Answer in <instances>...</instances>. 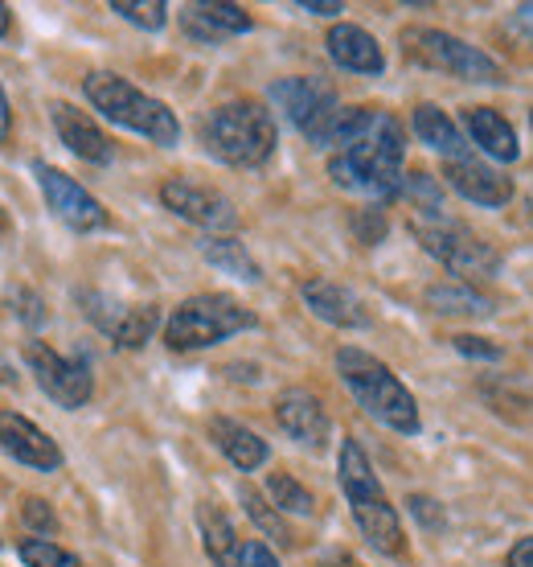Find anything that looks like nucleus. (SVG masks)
I'll use <instances>...</instances> for the list:
<instances>
[{"label":"nucleus","mask_w":533,"mask_h":567,"mask_svg":"<svg viewBox=\"0 0 533 567\" xmlns=\"http://www.w3.org/2000/svg\"><path fill=\"white\" fill-rule=\"evenodd\" d=\"M403 128L398 120L386 112H378V120L369 124L362 141H353L349 148H341L333 161H328V177L341 185V189H357V194H369V198H394L403 194Z\"/></svg>","instance_id":"1"},{"label":"nucleus","mask_w":533,"mask_h":567,"mask_svg":"<svg viewBox=\"0 0 533 567\" xmlns=\"http://www.w3.org/2000/svg\"><path fill=\"white\" fill-rule=\"evenodd\" d=\"M337 370L341 379H345V386L353 391V399L378 424L394 427L403 436L419 432V403H415V395H410L407 386L398 383V374L386 362H378V358L357 350V346H345V350H337Z\"/></svg>","instance_id":"2"},{"label":"nucleus","mask_w":533,"mask_h":567,"mask_svg":"<svg viewBox=\"0 0 533 567\" xmlns=\"http://www.w3.org/2000/svg\"><path fill=\"white\" fill-rule=\"evenodd\" d=\"M201 141L218 161L234 165V169H259L266 156L275 153V120L266 107L251 100L222 103L206 115L201 124Z\"/></svg>","instance_id":"3"},{"label":"nucleus","mask_w":533,"mask_h":567,"mask_svg":"<svg viewBox=\"0 0 533 567\" xmlns=\"http://www.w3.org/2000/svg\"><path fill=\"white\" fill-rule=\"evenodd\" d=\"M83 91H86V100L95 103V112H103L112 124H119V128L140 132V136H148V141L160 144V148H173V144L181 141L177 115L160 100L144 95L136 83L119 79V74H112V71L86 74Z\"/></svg>","instance_id":"4"},{"label":"nucleus","mask_w":533,"mask_h":567,"mask_svg":"<svg viewBox=\"0 0 533 567\" xmlns=\"http://www.w3.org/2000/svg\"><path fill=\"white\" fill-rule=\"evenodd\" d=\"M341 489H345V497H349L353 506V518H357V526H362V535L378 551L386 555H403L407 551V539H403V523H398V514H394V506L386 502V494H382L378 477H374V468H369V461H365L362 444L357 440H345L341 444Z\"/></svg>","instance_id":"5"},{"label":"nucleus","mask_w":533,"mask_h":567,"mask_svg":"<svg viewBox=\"0 0 533 567\" xmlns=\"http://www.w3.org/2000/svg\"><path fill=\"white\" fill-rule=\"evenodd\" d=\"M254 326H259V317L234 297L201 292V297H189L181 309L173 312L169 326H165V341L173 350H206V346H218V341Z\"/></svg>","instance_id":"6"},{"label":"nucleus","mask_w":533,"mask_h":567,"mask_svg":"<svg viewBox=\"0 0 533 567\" xmlns=\"http://www.w3.org/2000/svg\"><path fill=\"white\" fill-rule=\"evenodd\" d=\"M415 239L422 243L427 256H436L463 284L492 280L501 271V251L492 243L480 239V235H472L463 223H451V218H419L415 223Z\"/></svg>","instance_id":"7"},{"label":"nucleus","mask_w":533,"mask_h":567,"mask_svg":"<svg viewBox=\"0 0 533 567\" xmlns=\"http://www.w3.org/2000/svg\"><path fill=\"white\" fill-rule=\"evenodd\" d=\"M403 45H407V58L431 66V71L456 74L463 83H489V86L505 83L501 62H492L484 50L460 42V38H451L443 29H407V33H403Z\"/></svg>","instance_id":"8"},{"label":"nucleus","mask_w":533,"mask_h":567,"mask_svg":"<svg viewBox=\"0 0 533 567\" xmlns=\"http://www.w3.org/2000/svg\"><path fill=\"white\" fill-rule=\"evenodd\" d=\"M25 362H29V370L38 374L42 391L54 399L58 408H66V412L86 408V399L95 391V379H91V367H86L83 358H62L58 350H50L45 341H29Z\"/></svg>","instance_id":"9"},{"label":"nucleus","mask_w":533,"mask_h":567,"mask_svg":"<svg viewBox=\"0 0 533 567\" xmlns=\"http://www.w3.org/2000/svg\"><path fill=\"white\" fill-rule=\"evenodd\" d=\"M79 305L124 350H140L144 341L156 333V326H160L156 305H119V300L103 297V292H79Z\"/></svg>","instance_id":"10"},{"label":"nucleus","mask_w":533,"mask_h":567,"mask_svg":"<svg viewBox=\"0 0 533 567\" xmlns=\"http://www.w3.org/2000/svg\"><path fill=\"white\" fill-rule=\"evenodd\" d=\"M33 177H38V185H42L50 210H54L71 230L107 227V210H103V206H98V198H91V194H86L74 177H66V173L54 169V165H45V161H38V165H33Z\"/></svg>","instance_id":"11"},{"label":"nucleus","mask_w":533,"mask_h":567,"mask_svg":"<svg viewBox=\"0 0 533 567\" xmlns=\"http://www.w3.org/2000/svg\"><path fill=\"white\" fill-rule=\"evenodd\" d=\"M160 202L173 214H181L185 223H197L206 230H234L239 227V214L230 206V198H222L210 185H197L189 177H169L160 185Z\"/></svg>","instance_id":"12"},{"label":"nucleus","mask_w":533,"mask_h":567,"mask_svg":"<svg viewBox=\"0 0 533 567\" xmlns=\"http://www.w3.org/2000/svg\"><path fill=\"white\" fill-rule=\"evenodd\" d=\"M271 100L280 103L288 120H292L295 128L304 132V136H316V132L333 120L337 112V91L324 83V79H283V83L271 86Z\"/></svg>","instance_id":"13"},{"label":"nucleus","mask_w":533,"mask_h":567,"mask_svg":"<svg viewBox=\"0 0 533 567\" xmlns=\"http://www.w3.org/2000/svg\"><path fill=\"white\" fill-rule=\"evenodd\" d=\"M0 449L13 461L42 468V473H54L62 465V449L54 444V436H45L42 427L25 420L21 412H0Z\"/></svg>","instance_id":"14"},{"label":"nucleus","mask_w":533,"mask_h":567,"mask_svg":"<svg viewBox=\"0 0 533 567\" xmlns=\"http://www.w3.org/2000/svg\"><path fill=\"white\" fill-rule=\"evenodd\" d=\"M275 420L295 444H304V449H324L328 444V412L321 408V399L309 395V391H283L275 399Z\"/></svg>","instance_id":"15"},{"label":"nucleus","mask_w":533,"mask_h":567,"mask_svg":"<svg viewBox=\"0 0 533 567\" xmlns=\"http://www.w3.org/2000/svg\"><path fill=\"white\" fill-rule=\"evenodd\" d=\"M300 297L309 305L321 321L337 329H365L369 326V312L357 297H353L349 288H341L337 280H324V276H309V280L300 284Z\"/></svg>","instance_id":"16"},{"label":"nucleus","mask_w":533,"mask_h":567,"mask_svg":"<svg viewBox=\"0 0 533 567\" xmlns=\"http://www.w3.org/2000/svg\"><path fill=\"white\" fill-rule=\"evenodd\" d=\"M50 112H54L58 141L66 144L74 156H83V161H91V165H112L115 144L107 141V132L98 128L91 115L79 112V107H71V103H54Z\"/></svg>","instance_id":"17"},{"label":"nucleus","mask_w":533,"mask_h":567,"mask_svg":"<svg viewBox=\"0 0 533 567\" xmlns=\"http://www.w3.org/2000/svg\"><path fill=\"white\" fill-rule=\"evenodd\" d=\"M443 177L451 182V189H460L468 202H480V206H505L513 202V182L505 173L480 165L477 156H460V161H448Z\"/></svg>","instance_id":"18"},{"label":"nucleus","mask_w":533,"mask_h":567,"mask_svg":"<svg viewBox=\"0 0 533 567\" xmlns=\"http://www.w3.org/2000/svg\"><path fill=\"white\" fill-rule=\"evenodd\" d=\"M328 58L337 62L341 71L353 74L386 71V58H382V45L374 42V33H365L362 25H345V21L328 29Z\"/></svg>","instance_id":"19"},{"label":"nucleus","mask_w":533,"mask_h":567,"mask_svg":"<svg viewBox=\"0 0 533 567\" xmlns=\"http://www.w3.org/2000/svg\"><path fill=\"white\" fill-rule=\"evenodd\" d=\"M185 33L201 45H213L222 38H234V33H247L251 29V13L239 9V4H189L181 17Z\"/></svg>","instance_id":"20"},{"label":"nucleus","mask_w":533,"mask_h":567,"mask_svg":"<svg viewBox=\"0 0 533 567\" xmlns=\"http://www.w3.org/2000/svg\"><path fill=\"white\" fill-rule=\"evenodd\" d=\"M463 128L472 132V141L480 144V153H489L492 161H518L521 156L513 124H509L501 112H492V107H468V112H463Z\"/></svg>","instance_id":"21"},{"label":"nucleus","mask_w":533,"mask_h":567,"mask_svg":"<svg viewBox=\"0 0 533 567\" xmlns=\"http://www.w3.org/2000/svg\"><path fill=\"white\" fill-rule=\"evenodd\" d=\"M210 436L226 453V461H230L234 468H242V473L266 465V440H259L251 427H242L239 420H213Z\"/></svg>","instance_id":"22"},{"label":"nucleus","mask_w":533,"mask_h":567,"mask_svg":"<svg viewBox=\"0 0 533 567\" xmlns=\"http://www.w3.org/2000/svg\"><path fill=\"white\" fill-rule=\"evenodd\" d=\"M197 526H201V543H206V551L218 567H239V551H242V539L234 535V526L226 518L213 502H201L197 506Z\"/></svg>","instance_id":"23"},{"label":"nucleus","mask_w":533,"mask_h":567,"mask_svg":"<svg viewBox=\"0 0 533 567\" xmlns=\"http://www.w3.org/2000/svg\"><path fill=\"white\" fill-rule=\"evenodd\" d=\"M427 305L443 317H489L492 300L480 292L477 284H463V280H439L427 288Z\"/></svg>","instance_id":"24"},{"label":"nucleus","mask_w":533,"mask_h":567,"mask_svg":"<svg viewBox=\"0 0 533 567\" xmlns=\"http://www.w3.org/2000/svg\"><path fill=\"white\" fill-rule=\"evenodd\" d=\"M415 136H419L422 144H431L436 153H443L448 161L472 156V153H468V144H463L460 128L448 120V112H439L436 103H422V107H415Z\"/></svg>","instance_id":"25"},{"label":"nucleus","mask_w":533,"mask_h":567,"mask_svg":"<svg viewBox=\"0 0 533 567\" xmlns=\"http://www.w3.org/2000/svg\"><path fill=\"white\" fill-rule=\"evenodd\" d=\"M201 256L210 259L218 271H226V276H239V280H247V284L263 280V271H259V264L251 259V251H247L239 239H230V235H206V239H201Z\"/></svg>","instance_id":"26"},{"label":"nucleus","mask_w":533,"mask_h":567,"mask_svg":"<svg viewBox=\"0 0 533 567\" xmlns=\"http://www.w3.org/2000/svg\"><path fill=\"white\" fill-rule=\"evenodd\" d=\"M403 198L422 214V218H448L443 214V189L431 173H407L403 177Z\"/></svg>","instance_id":"27"},{"label":"nucleus","mask_w":533,"mask_h":567,"mask_svg":"<svg viewBox=\"0 0 533 567\" xmlns=\"http://www.w3.org/2000/svg\"><path fill=\"white\" fill-rule=\"evenodd\" d=\"M266 494H271V502H275V511L280 514H312L316 511V497L295 482L292 473H271V477H266Z\"/></svg>","instance_id":"28"},{"label":"nucleus","mask_w":533,"mask_h":567,"mask_svg":"<svg viewBox=\"0 0 533 567\" xmlns=\"http://www.w3.org/2000/svg\"><path fill=\"white\" fill-rule=\"evenodd\" d=\"M239 494H242V506H247V514H251L254 523H259V530H263V535H271L275 543H292V530L283 526L280 511H275V506H266L259 489H251V485H242Z\"/></svg>","instance_id":"29"},{"label":"nucleus","mask_w":533,"mask_h":567,"mask_svg":"<svg viewBox=\"0 0 533 567\" xmlns=\"http://www.w3.org/2000/svg\"><path fill=\"white\" fill-rule=\"evenodd\" d=\"M17 555H21L25 567H83L71 551H62L50 539H21L17 543Z\"/></svg>","instance_id":"30"},{"label":"nucleus","mask_w":533,"mask_h":567,"mask_svg":"<svg viewBox=\"0 0 533 567\" xmlns=\"http://www.w3.org/2000/svg\"><path fill=\"white\" fill-rule=\"evenodd\" d=\"M112 13H119L124 21L140 29H160L169 21V4L165 0H115Z\"/></svg>","instance_id":"31"},{"label":"nucleus","mask_w":533,"mask_h":567,"mask_svg":"<svg viewBox=\"0 0 533 567\" xmlns=\"http://www.w3.org/2000/svg\"><path fill=\"white\" fill-rule=\"evenodd\" d=\"M9 305H13V312L25 321V326H45V305L38 292H29V288H9Z\"/></svg>","instance_id":"32"},{"label":"nucleus","mask_w":533,"mask_h":567,"mask_svg":"<svg viewBox=\"0 0 533 567\" xmlns=\"http://www.w3.org/2000/svg\"><path fill=\"white\" fill-rule=\"evenodd\" d=\"M21 518H25L33 530H45V535H54L58 530V518H54V511L45 506L42 497H25V506H21Z\"/></svg>","instance_id":"33"},{"label":"nucleus","mask_w":533,"mask_h":567,"mask_svg":"<svg viewBox=\"0 0 533 567\" xmlns=\"http://www.w3.org/2000/svg\"><path fill=\"white\" fill-rule=\"evenodd\" d=\"M456 341V350L468 358H489V362H497L501 358V346H492L489 338H472V333H460V338H451Z\"/></svg>","instance_id":"34"},{"label":"nucleus","mask_w":533,"mask_h":567,"mask_svg":"<svg viewBox=\"0 0 533 567\" xmlns=\"http://www.w3.org/2000/svg\"><path fill=\"white\" fill-rule=\"evenodd\" d=\"M239 567H280V559L271 555V547L259 539H247L239 551Z\"/></svg>","instance_id":"35"},{"label":"nucleus","mask_w":533,"mask_h":567,"mask_svg":"<svg viewBox=\"0 0 533 567\" xmlns=\"http://www.w3.org/2000/svg\"><path fill=\"white\" fill-rule=\"evenodd\" d=\"M410 511L419 514V518L427 526H439V523H443V514L436 511V502H431V497H410Z\"/></svg>","instance_id":"36"},{"label":"nucleus","mask_w":533,"mask_h":567,"mask_svg":"<svg viewBox=\"0 0 533 567\" xmlns=\"http://www.w3.org/2000/svg\"><path fill=\"white\" fill-rule=\"evenodd\" d=\"M300 9H304V13H316V17L345 13V4H337V0H300Z\"/></svg>","instance_id":"37"},{"label":"nucleus","mask_w":533,"mask_h":567,"mask_svg":"<svg viewBox=\"0 0 533 567\" xmlns=\"http://www.w3.org/2000/svg\"><path fill=\"white\" fill-rule=\"evenodd\" d=\"M509 567H533V539H521L513 551H509Z\"/></svg>","instance_id":"38"},{"label":"nucleus","mask_w":533,"mask_h":567,"mask_svg":"<svg viewBox=\"0 0 533 567\" xmlns=\"http://www.w3.org/2000/svg\"><path fill=\"white\" fill-rule=\"evenodd\" d=\"M9 136H13V112H9L4 91H0V144H9Z\"/></svg>","instance_id":"39"},{"label":"nucleus","mask_w":533,"mask_h":567,"mask_svg":"<svg viewBox=\"0 0 533 567\" xmlns=\"http://www.w3.org/2000/svg\"><path fill=\"white\" fill-rule=\"evenodd\" d=\"M518 25L525 29V33H533V4H521L518 9Z\"/></svg>","instance_id":"40"},{"label":"nucleus","mask_w":533,"mask_h":567,"mask_svg":"<svg viewBox=\"0 0 533 567\" xmlns=\"http://www.w3.org/2000/svg\"><path fill=\"white\" fill-rule=\"evenodd\" d=\"M9 29H13V13H9V4H0V38H9Z\"/></svg>","instance_id":"41"},{"label":"nucleus","mask_w":533,"mask_h":567,"mask_svg":"<svg viewBox=\"0 0 533 567\" xmlns=\"http://www.w3.org/2000/svg\"><path fill=\"white\" fill-rule=\"evenodd\" d=\"M13 383H17L13 367H9V362H4V358H0V386H13Z\"/></svg>","instance_id":"42"},{"label":"nucleus","mask_w":533,"mask_h":567,"mask_svg":"<svg viewBox=\"0 0 533 567\" xmlns=\"http://www.w3.org/2000/svg\"><path fill=\"white\" fill-rule=\"evenodd\" d=\"M324 567H357V564H353V559H328Z\"/></svg>","instance_id":"43"},{"label":"nucleus","mask_w":533,"mask_h":567,"mask_svg":"<svg viewBox=\"0 0 533 567\" xmlns=\"http://www.w3.org/2000/svg\"><path fill=\"white\" fill-rule=\"evenodd\" d=\"M0 230H9V214H4V206H0Z\"/></svg>","instance_id":"44"},{"label":"nucleus","mask_w":533,"mask_h":567,"mask_svg":"<svg viewBox=\"0 0 533 567\" xmlns=\"http://www.w3.org/2000/svg\"><path fill=\"white\" fill-rule=\"evenodd\" d=\"M530 210H533V185H530Z\"/></svg>","instance_id":"45"},{"label":"nucleus","mask_w":533,"mask_h":567,"mask_svg":"<svg viewBox=\"0 0 533 567\" xmlns=\"http://www.w3.org/2000/svg\"><path fill=\"white\" fill-rule=\"evenodd\" d=\"M530 120H533V112H530Z\"/></svg>","instance_id":"46"}]
</instances>
